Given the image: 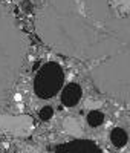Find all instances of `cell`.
Wrapping results in <instances>:
<instances>
[{
  "instance_id": "cell-9",
  "label": "cell",
  "mask_w": 130,
  "mask_h": 153,
  "mask_svg": "<svg viewBox=\"0 0 130 153\" xmlns=\"http://www.w3.org/2000/svg\"><path fill=\"white\" fill-rule=\"evenodd\" d=\"M64 129H66L69 133L75 135V136L81 135V126L78 124L75 120H72V118H68L66 121H64Z\"/></svg>"
},
{
  "instance_id": "cell-2",
  "label": "cell",
  "mask_w": 130,
  "mask_h": 153,
  "mask_svg": "<svg viewBox=\"0 0 130 153\" xmlns=\"http://www.w3.org/2000/svg\"><path fill=\"white\" fill-rule=\"evenodd\" d=\"M28 55V37L0 0V107L8 103Z\"/></svg>"
},
{
  "instance_id": "cell-10",
  "label": "cell",
  "mask_w": 130,
  "mask_h": 153,
  "mask_svg": "<svg viewBox=\"0 0 130 153\" xmlns=\"http://www.w3.org/2000/svg\"><path fill=\"white\" fill-rule=\"evenodd\" d=\"M38 117H40V120L43 121H49L52 117H54V109H52L51 106H45L40 109V112H38Z\"/></svg>"
},
{
  "instance_id": "cell-8",
  "label": "cell",
  "mask_w": 130,
  "mask_h": 153,
  "mask_svg": "<svg viewBox=\"0 0 130 153\" xmlns=\"http://www.w3.org/2000/svg\"><path fill=\"white\" fill-rule=\"evenodd\" d=\"M86 118H87V124L90 127H100L104 123V113L101 110H90Z\"/></svg>"
},
{
  "instance_id": "cell-7",
  "label": "cell",
  "mask_w": 130,
  "mask_h": 153,
  "mask_svg": "<svg viewBox=\"0 0 130 153\" xmlns=\"http://www.w3.org/2000/svg\"><path fill=\"white\" fill-rule=\"evenodd\" d=\"M110 141L112 144L116 147V149H121L127 144L129 141V135L124 129H121V127H115V129L110 132Z\"/></svg>"
},
{
  "instance_id": "cell-4",
  "label": "cell",
  "mask_w": 130,
  "mask_h": 153,
  "mask_svg": "<svg viewBox=\"0 0 130 153\" xmlns=\"http://www.w3.org/2000/svg\"><path fill=\"white\" fill-rule=\"evenodd\" d=\"M34 123L28 115H22V117H8L3 115L0 117V129H3L12 135L17 136H26L32 132Z\"/></svg>"
},
{
  "instance_id": "cell-1",
  "label": "cell",
  "mask_w": 130,
  "mask_h": 153,
  "mask_svg": "<svg viewBox=\"0 0 130 153\" xmlns=\"http://www.w3.org/2000/svg\"><path fill=\"white\" fill-rule=\"evenodd\" d=\"M40 40L58 54L95 63V87L129 104L130 0H42L35 16Z\"/></svg>"
},
{
  "instance_id": "cell-6",
  "label": "cell",
  "mask_w": 130,
  "mask_h": 153,
  "mask_svg": "<svg viewBox=\"0 0 130 153\" xmlns=\"http://www.w3.org/2000/svg\"><path fill=\"white\" fill-rule=\"evenodd\" d=\"M81 95H83L81 86L77 83H69L68 86H64L61 92V103L66 107H74L75 104H78Z\"/></svg>"
},
{
  "instance_id": "cell-3",
  "label": "cell",
  "mask_w": 130,
  "mask_h": 153,
  "mask_svg": "<svg viewBox=\"0 0 130 153\" xmlns=\"http://www.w3.org/2000/svg\"><path fill=\"white\" fill-rule=\"evenodd\" d=\"M64 81V72L58 63L49 61L40 68L34 78V92L38 98L49 100L55 97Z\"/></svg>"
},
{
  "instance_id": "cell-5",
  "label": "cell",
  "mask_w": 130,
  "mask_h": 153,
  "mask_svg": "<svg viewBox=\"0 0 130 153\" xmlns=\"http://www.w3.org/2000/svg\"><path fill=\"white\" fill-rule=\"evenodd\" d=\"M54 153H104V152L92 139H75V141L58 146Z\"/></svg>"
}]
</instances>
